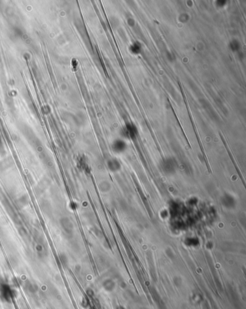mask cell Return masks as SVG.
Instances as JSON below:
<instances>
[{"mask_svg":"<svg viewBox=\"0 0 246 309\" xmlns=\"http://www.w3.org/2000/svg\"><path fill=\"white\" fill-rule=\"evenodd\" d=\"M113 149L116 150V151L121 152V151H123V150L125 149L126 145L124 143V142H122V141H117V142L114 144V145H113Z\"/></svg>","mask_w":246,"mask_h":309,"instance_id":"obj_2","label":"cell"},{"mask_svg":"<svg viewBox=\"0 0 246 309\" xmlns=\"http://www.w3.org/2000/svg\"><path fill=\"white\" fill-rule=\"evenodd\" d=\"M104 287L106 289V290L111 291L114 288V283H113V282L110 281V280H107L105 284H104Z\"/></svg>","mask_w":246,"mask_h":309,"instance_id":"obj_3","label":"cell"},{"mask_svg":"<svg viewBox=\"0 0 246 309\" xmlns=\"http://www.w3.org/2000/svg\"><path fill=\"white\" fill-rule=\"evenodd\" d=\"M132 52H134V53H138L140 51V47L137 46V44H135L134 46H132Z\"/></svg>","mask_w":246,"mask_h":309,"instance_id":"obj_5","label":"cell"},{"mask_svg":"<svg viewBox=\"0 0 246 309\" xmlns=\"http://www.w3.org/2000/svg\"><path fill=\"white\" fill-rule=\"evenodd\" d=\"M0 294H1V299L7 302L10 301L14 297L13 290L11 289L7 285H1V290H0Z\"/></svg>","mask_w":246,"mask_h":309,"instance_id":"obj_1","label":"cell"},{"mask_svg":"<svg viewBox=\"0 0 246 309\" xmlns=\"http://www.w3.org/2000/svg\"><path fill=\"white\" fill-rule=\"evenodd\" d=\"M168 163H165V165H164V168H165L166 171H169L170 172V171H171L174 168V166L171 161H170V162H168Z\"/></svg>","mask_w":246,"mask_h":309,"instance_id":"obj_4","label":"cell"}]
</instances>
